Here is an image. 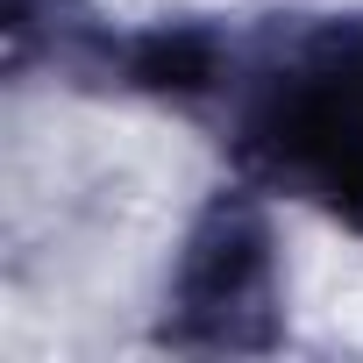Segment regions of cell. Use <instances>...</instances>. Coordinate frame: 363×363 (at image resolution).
<instances>
[{"label":"cell","mask_w":363,"mask_h":363,"mask_svg":"<svg viewBox=\"0 0 363 363\" xmlns=\"http://www.w3.org/2000/svg\"><path fill=\"white\" fill-rule=\"evenodd\" d=\"M257 150L306 200L363 207V36L306 43L257 100Z\"/></svg>","instance_id":"1"}]
</instances>
